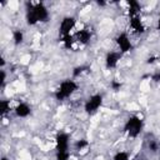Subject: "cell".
Wrapping results in <instances>:
<instances>
[{"label":"cell","mask_w":160,"mask_h":160,"mask_svg":"<svg viewBox=\"0 0 160 160\" xmlns=\"http://www.w3.org/2000/svg\"><path fill=\"white\" fill-rule=\"evenodd\" d=\"M96 4H98L99 6H105V5H106V2H105V1H102V0H98V1H96Z\"/></svg>","instance_id":"obj_25"},{"label":"cell","mask_w":160,"mask_h":160,"mask_svg":"<svg viewBox=\"0 0 160 160\" xmlns=\"http://www.w3.org/2000/svg\"><path fill=\"white\" fill-rule=\"evenodd\" d=\"M112 160H129V154L125 151H119L114 155Z\"/></svg>","instance_id":"obj_19"},{"label":"cell","mask_w":160,"mask_h":160,"mask_svg":"<svg viewBox=\"0 0 160 160\" xmlns=\"http://www.w3.org/2000/svg\"><path fill=\"white\" fill-rule=\"evenodd\" d=\"M74 36L72 35H66V36H61V42L64 44L65 49H71L72 44H74Z\"/></svg>","instance_id":"obj_15"},{"label":"cell","mask_w":160,"mask_h":160,"mask_svg":"<svg viewBox=\"0 0 160 160\" xmlns=\"http://www.w3.org/2000/svg\"><path fill=\"white\" fill-rule=\"evenodd\" d=\"M30 112H31V109H30V106H29L26 102H20V104L15 108V114H16V116H19V118H26Z\"/></svg>","instance_id":"obj_11"},{"label":"cell","mask_w":160,"mask_h":160,"mask_svg":"<svg viewBox=\"0 0 160 160\" xmlns=\"http://www.w3.org/2000/svg\"><path fill=\"white\" fill-rule=\"evenodd\" d=\"M155 60H156V58L151 56V58H149V59H148V61H146V62H148V64H152V62H154Z\"/></svg>","instance_id":"obj_26"},{"label":"cell","mask_w":160,"mask_h":160,"mask_svg":"<svg viewBox=\"0 0 160 160\" xmlns=\"http://www.w3.org/2000/svg\"><path fill=\"white\" fill-rule=\"evenodd\" d=\"M141 130H142V120L136 115L130 116L124 125V131L130 138H136Z\"/></svg>","instance_id":"obj_2"},{"label":"cell","mask_w":160,"mask_h":160,"mask_svg":"<svg viewBox=\"0 0 160 160\" xmlns=\"http://www.w3.org/2000/svg\"><path fill=\"white\" fill-rule=\"evenodd\" d=\"M116 40V44L120 49V52L121 54H125V52H129L132 50V45H131V41L129 39V36L125 34V32H121L118 35V38L115 39Z\"/></svg>","instance_id":"obj_4"},{"label":"cell","mask_w":160,"mask_h":160,"mask_svg":"<svg viewBox=\"0 0 160 160\" xmlns=\"http://www.w3.org/2000/svg\"><path fill=\"white\" fill-rule=\"evenodd\" d=\"M130 26H131L136 32H139V34H142V32L145 31V26L142 25L140 18H139L138 15L130 18Z\"/></svg>","instance_id":"obj_10"},{"label":"cell","mask_w":160,"mask_h":160,"mask_svg":"<svg viewBox=\"0 0 160 160\" xmlns=\"http://www.w3.org/2000/svg\"><path fill=\"white\" fill-rule=\"evenodd\" d=\"M35 11H36L38 21H41V22L48 21V19H49V11H48L46 6H45L42 2L35 4Z\"/></svg>","instance_id":"obj_9"},{"label":"cell","mask_w":160,"mask_h":160,"mask_svg":"<svg viewBox=\"0 0 160 160\" xmlns=\"http://www.w3.org/2000/svg\"><path fill=\"white\" fill-rule=\"evenodd\" d=\"M5 79H6V74H5V70H1V80H0V86L2 88L4 84H5Z\"/></svg>","instance_id":"obj_24"},{"label":"cell","mask_w":160,"mask_h":160,"mask_svg":"<svg viewBox=\"0 0 160 160\" xmlns=\"http://www.w3.org/2000/svg\"><path fill=\"white\" fill-rule=\"evenodd\" d=\"M90 68L88 66V65H81V66H76V68H74V70H72V76L74 78H78L80 74H82L84 71H88Z\"/></svg>","instance_id":"obj_17"},{"label":"cell","mask_w":160,"mask_h":160,"mask_svg":"<svg viewBox=\"0 0 160 160\" xmlns=\"http://www.w3.org/2000/svg\"><path fill=\"white\" fill-rule=\"evenodd\" d=\"M151 79H152L155 82H160V71L152 74V75H151Z\"/></svg>","instance_id":"obj_23"},{"label":"cell","mask_w":160,"mask_h":160,"mask_svg":"<svg viewBox=\"0 0 160 160\" xmlns=\"http://www.w3.org/2000/svg\"><path fill=\"white\" fill-rule=\"evenodd\" d=\"M122 54L121 52H118V51H110L106 54V58H105V65L108 69H114L116 68L119 60L121 59Z\"/></svg>","instance_id":"obj_8"},{"label":"cell","mask_w":160,"mask_h":160,"mask_svg":"<svg viewBox=\"0 0 160 160\" xmlns=\"http://www.w3.org/2000/svg\"><path fill=\"white\" fill-rule=\"evenodd\" d=\"M148 146H149V150H151V152H156L159 150V142L155 139L148 140Z\"/></svg>","instance_id":"obj_18"},{"label":"cell","mask_w":160,"mask_h":160,"mask_svg":"<svg viewBox=\"0 0 160 160\" xmlns=\"http://www.w3.org/2000/svg\"><path fill=\"white\" fill-rule=\"evenodd\" d=\"M158 30L160 31V18H159V20H158Z\"/></svg>","instance_id":"obj_28"},{"label":"cell","mask_w":160,"mask_h":160,"mask_svg":"<svg viewBox=\"0 0 160 160\" xmlns=\"http://www.w3.org/2000/svg\"><path fill=\"white\" fill-rule=\"evenodd\" d=\"M75 18L74 16H66L61 20V24H60V28H59V32L61 36H66V35H70V31L72 30V28L75 26Z\"/></svg>","instance_id":"obj_5"},{"label":"cell","mask_w":160,"mask_h":160,"mask_svg":"<svg viewBox=\"0 0 160 160\" xmlns=\"http://www.w3.org/2000/svg\"><path fill=\"white\" fill-rule=\"evenodd\" d=\"M91 38V32L86 29H82V30H79L76 34H75V39L81 42V44H88V41L90 40Z\"/></svg>","instance_id":"obj_12"},{"label":"cell","mask_w":160,"mask_h":160,"mask_svg":"<svg viewBox=\"0 0 160 160\" xmlns=\"http://www.w3.org/2000/svg\"><path fill=\"white\" fill-rule=\"evenodd\" d=\"M10 111V101L9 100H1L0 101V112L1 115H5Z\"/></svg>","instance_id":"obj_16"},{"label":"cell","mask_w":160,"mask_h":160,"mask_svg":"<svg viewBox=\"0 0 160 160\" xmlns=\"http://www.w3.org/2000/svg\"><path fill=\"white\" fill-rule=\"evenodd\" d=\"M101 105H102V95L95 94V95L90 96V98L86 100L84 109H85V111H86L88 114H94V112H96V110H98Z\"/></svg>","instance_id":"obj_3"},{"label":"cell","mask_w":160,"mask_h":160,"mask_svg":"<svg viewBox=\"0 0 160 160\" xmlns=\"http://www.w3.org/2000/svg\"><path fill=\"white\" fill-rule=\"evenodd\" d=\"M12 40L15 45H19L24 41V34L21 30H14L12 31Z\"/></svg>","instance_id":"obj_14"},{"label":"cell","mask_w":160,"mask_h":160,"mask_svg":"<svg viewBox=\"0 0 160 160\" xmlns=\"http://www.w3.org/2000/svg\"><path fill=\"white\" fill-rule=\"evenodd\" d=\"M25 6H26V22H28V25H35L36 22H39L38 18H36V11H35V4L26 1Z\"/></svg>","instance_id":"obj_7"},{"label":"cell","mask_w":160,"mask_h":160,"mask_svg":"<svg viewBox=\"0 0 160 160\" xmlns=\"http://www.w3.org/2000/svg\"><path fill=\"white\" fill-rule=\"evenodd\" d=\"M0 65H1V68L5 65V60H4V58H1V59H0Z\"/></svg>","instance_id":"obj_27"},{"label":"cell","mask_w":160,"mask_h":160,"mask_svg":"<svg viewBox=\"0 0 160 160\" xmlns=\"http://www.w3.org/2000/svg\"><path fill=\"white\" fill-rule=\"evenodd\" d=\"M70 152L64 151V152H56V160H69Z\"/></svg>","instance_id":"obj_20"},{"label":"cell","mask_w":160,"mask_h":160,"mask_svg":"<svg viewBox=\"0 0 160 160\" xmlns=\"http://www.w3.org/2000/svg\"><path fill=\"white\" fill-rule=\"evenodd\" d=\"M1 160H8V158H6V156H2V158H1Z\"/></svg>","instance_id":"obj_29"},{"label":"cell","mask_w":160,"mask_h":160,"mask_svg":"<svg viewBox=\"0 0 160 160\" xmlns=\"http://www.w3.org/2000/svg\"><path fill=\"white\" fill-rule=\"evenodd\" d=\"M88 145H89V142H88L86 140H84V139H82V140H78V141L75 142V148H76L78 150H82V149H84L85 146H88Z\"/></svg>","instance_id":"obj_21"},{"label":"cell","mask_w":160,"mask_h":160,"mask_svg":"<svg viewBox=\"0 0 160 160\" xmlns=\"http://www.w3.org/2000/svg\"><path fill=\"white\" fill-rule=\"evenodd\" d=\"M128 5H129V16H130V18L138 15V12H139L140 9H141L140 4H139L136 0H129V1H128Z\"/></svg>","instance_id":"obj_13"},{"label":"cell","mask_w":160,"mask_h":160,"mask_svg":"<svg viewBox=\"0 0 160 160\" xmlns=\"http://www.w3.org/2000/svg\"><path fill=\"white\" fill-rule=\"evenodd\" d=\"M55 141H56V152L69 151V134L59 132L55 138Z\"/></svg>","instance_id":"obj_6"},{"label":"cell","mask_w":160,"mask_h":160,"mask_svg":"<svg viewBox=\"0 0 160 160\" xmlns=\"http://www.w3.org/2000/svg\"><path fill=\"white\" fill-rule=\"evenodd\" d=\"M76 90H78V84H76L74 80H70V79L64 80V81L60 84V86L56 89V91H55V98H56V100L62 101V100H65L66 98H69L70 95H72Z\"/></svg>","instance_id":"obj_1"},{"label":"cell","mask_w":160,"mask_h":160,"mask_svg":"<svg viewBox=\"0 0 160 160\" xmlns=\"http://www.w3.org/2000/svg\"><path fill=\"white\" fill-rule=\"evenodd\" d=\"M111 88H112V90L118 91V90H120V88H121V82H119V81H116V80H112V81H111Z\"/></svg>","instance_id":"obj_22"}]
</instances>
